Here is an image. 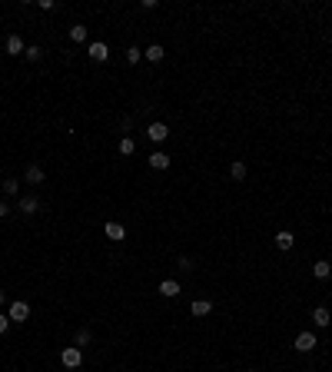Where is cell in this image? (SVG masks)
<instances>
[{
  "instance_id": "obj_1",
  "label": "cell",
  "mask_w": 332,
  "mask_h": 372,
  "mask_svg": "<svg viewBox=\"0 0 332 372\" xmlns=\"http://www.w3.org/2000/svg\"><path fill=\"white\" fill-rule=\"evenodd\" d=\"M60 362H63L67 369H76V366L83 362V349H76V346H67V349L60 353Z\"/></svg>"
},
{
  "instance_id": "obj_2",
  "label": "cell",
  "mask_w": 332,
  "mask_h": 372,
  "mask_svg": "<svg viewBox=\"0 0 332 372\" xmlns=\"http://www.w3.org/2000/svg\"><path fill=\"white\" fill-rule=\"evenodd\" d=\"M7 316H10V322H27V319H30V306H27L24 299H17V303H10Z\"/></svg>"
},
{
  "instance_id": "obj_3",
  "label": "cell",
  "mask_w": 332,
  "mask_h": 372,
  "mask_svg": "<svg viewBox=\"0 0 332 372\" xmlns=\"http://www.w3.org/2000/svg\"><path fill=\"white\" fill-rule=\"evenodd\" d=\"M146 136H150L153 143H166L169 126H166V123H150V126H146Z\"/></svg>"
},
{
  "instance_id": "obj_4",
  "label": "cell",
  "mask_w": 332,
  "mask_h": 372,
  "mask_svg": "<svg viewBox=\"0 0 332 372\" xmlns=\"http://www.w3.org/2000/svg\"><path fill=\"white\" fill-rule=\"evenodd\" d=\"M24 180H27V183H30V186H37V183H44V180H47V173H44V166H37V163H30V166H27V170H24Z\"/></svg>"
},
{
  "instance_id": "obj_5",
  "label": "cell",
  "mask_w": 332,
  "mask_h": 372,
  "mask_svg": "<svg viewBox=\"0 0 332 372\" xmlns=\"http://www.w3.org/2000/svg\"><path fill=\"white\" fill-rule=\"evenodd\" d=\"M24 50H27V44L17 37V33H10V37H7V53H10V57H24Z\"/></svg>"
},
{
  "instance_id": "obj_6",
  "label": "cell",
  "mask_w": 332,
  "mask_h": 372,
  "mask_svg": "<svg viewBox=\"0 0 332 372\" xmlns=\"http://www.w3.org/2000/svg\"><path fill=\"white\" fill-rule=\"evenodd\" d=\"M17 209H20V213H27V216H33L40 209V200H37V196H20Z\"/></svg>"
},
{
  "instance_id": "obj_7",
  "label": "cell",
  "mask_w": 332,
  "mask_h": 372,
  "mask_svg": "<svg viewBox=\"0 0 332 372\" xmlns=\"http://www.w3.org/2000/svg\"><path fill=\"white\" fill-rule=\"evenodd\" d=\"M296 349H299V353H313L316 349V336L313 332H299L296 336Z\"/></svg>"
},
{
  "instance_id": "obj_8",
  "label": "cell",
  "mask_w": 332,
  "mask_h": 372,
  "mask_svg": "<svg viewBox=\"0 0 332 372\" xmlns=\"http://www.w3.org/2000/svg\"><path fill=\"white\" fill-rule=\"evenodd\" d=\"M272 243H276L279 249H292V246H296V236L289 233V229H279V233L272 236Z\"/></svg>"
},
{
  "instance_id": "obj_9",
  "label": "cell",
  "mask_w": 332,
  "mask_h": 372,
  "mask_svg": "<svg viewBox=\"0 0 332 372\" xmlns=\"http://www.w3.org/2000/svg\"><path fill=\"white\" fill-rule=\"evenodd\" d=\"M90 60H96V63H103V60H107L110 57V50H107V44H100V40H96V44H90Z\"/></svg>"
},
{
  "instance_id": "obj_10",
  "label": "cell",
  "mask_w": 332,
  "mask_h": 372,
  "mask_svg": "<svg viewBox=\"0 0 332 372\" xmlns=\"http://www.w3.org/2000/svg\"><path fill=\"white\" fill-rule=\"evenodd\" d=\"M103 233H107V236H110V240H113V243H120V240H126V229H123V226H120V223H113V220L107 223V226H103Z\"/></svg>"
},
{
  "instance_id": "obj_11",
  "label": "cell",
  "mask_w": 332,
  "mask_h": 372,
  "mask_svg": "<svg viewBox=\"0 0 332 372\" xmlns=\"http://www.w3.org/2000/svg\"><path fill=\"white\" fill-rule=\"evenodd\" d=\"M143 57H146V60H150V63H160V60H163V57H166V50H163V44H150V47H146V50H143Z\"/></svg>"
},
{
  "instance_id": "obj_12",
  "label": "cell",
  "mask_w": 332,
  "mask_h": 372,
  "mask_svg": "<svg viewBox=\"0 0 332 372\" xmlns=\"http://www.w3.org/2000/svg\"><path fill=\"white\" fill-rule=\"evenodd\" d=\"M313 322H316L319 329H326L329 322H332V316H329V309H326V306H316V309H313Z\"/></svg>"
},
{
  "instance_id": "obj_13",
  "label": "cell",
  "mask_w": 332,
  "mask_h": 372,
  "mask_svg": "<svg viewBox=\"0 0 332 372\" xmlns=\"http://www.w3.org/2000/svg\"><path fill=\"white\" fill-rule=\"evenodd\" d=\"M160 296H166V299L180 296V283H176V279H163V283H160Z\"/></svg>"
},
{
  "instance_id": "obj_14",
  "label": "cell",
  "mask_w": 332,
  "mask_h": 372,
  "mask_svg": "<svg viewBox=\"0 0 332 372\" xmlns=\"http://www.w3.org/2000/svg\"><path fill=\"white\" fill-rule=\"evenodd\" d=\"M150 166H153V170H169V156H166L163 150L150 153Z\"/></svg>"
},
{
  "instance_id": "obj_15",
  "label": "cell",
  "mask_w": 332,
  "mask_h": 372,
  "mask_svg": "<svg viewBox=\"0 0 332 372\" xmlns=\"http://www.w3.org/2000/svg\"><path fill=\"white\" fill-rule=\"evenodd\" d=\"M189 312H193V316H209V312H213V303H209V299H193Z\"/></svg>"
},
{
  "instance_id": "obj_16",
  "label": "cell",
  "mask_w": 332,
  "mask_h": 372,
  "mask_svg": "<svg viewBox=\"0 0 332 372\" xmlns=\"http://www.w3.org/2000/svg\"><path fill=\"white\" fill-rule=\"evenodd\" d=\"M313 276L316 279H329L332 276V266L326 263V259H319V263H313Z\"/></svg>"
},
{
  "instance_id": "obj_17",
  "label": "cell",
  "mask_w": 332,
  "mask_h": 372,
  "mask_svg": "<svg viewBox=\"0 0 332 372\" xmlns=\"http://www.w3.org/2000/svg\"><path fill=\"white\" fill-rule=\"evenodd\" d=\"M70 40H73V44H87V27L73 24V27H70Z\"/></svg>"
},
{
  "instance_id": "obj_18",
  "label": "cell",
  "mask_w": 332,
  "mask_h": 372,
  "mask_svg": "<svg viewBox=\"0 0 332 372\" xmlns=\"http://www.w3.org/2000/svg\"><path fill=\"white\" fill-rule=\"evenodd\" d=\"M93 342V332L90 329H76V349H87Z\"/></svg>"
},
{
  "instance_id": "obj_19",
  "label": "cell",
  "mask_w": 332,
  "mask_h": 372,
  "mask_svg": "<svg viewBox=\"0 0 332 372\" xmlns=\"http://www.w3.org/2000/svg\"><path fill=\"white\" fill-rule=\"evenodd\" d=\"M229 177H232V180H246V163H243V160H232Z\"/></svg>"
},
{
  "instance_id": "obj_20",
  "label": "cell",
  "mask_w": 332,
  "mask_h": 372,
  "mask_svg": "<svg viewBox=\"0 0 332 372\" xmlns=\"http://www.w3.org/2000/svg\"><path fill=\"white\" fill-rule=\"evenodd\" d=\"M120 153H123V156L136 153V140H133V136H123V140H120Z\"/></svg>"
},
{
  "instance_id": "obj_21",
  "label": "cell",
  "mask_w": 332,
  "mask_h": 372,
  "mask_svg": "<svg viewBox=\"0 0 332 372\" xmlns=\"http://www.w3.org/2000/svg\"><path fill=\"white\" fill-rule=\"evenodd\" d=\"M24 57H27V60H30V63H37L40 57H44V47H37V44H30V47H27V50H24Z\"/></svg>"
},
{
  "instance_id": "obj_22",
  "label": "cell",
  "mask_w": 332,
  "mask_h": 372,
  "mask_svg": "<svg viewBox=\"0 0 332 372\" xmlns=\"http://www.w3.org/2000/svg\"><path fill=\"white\" fill-rule=\"evenodd\" d=\"M4 193L7 196H17L20 193V180H4Z\"/></svg>"
},
{
  "instance_id": "obj_23",
  "label": "cell",
  "mask_w": 332,
  "mask_h": 372,
  "mask_svg": "<svg viewBox=\"0 0 332 372\" xmlns=\"http://www.w3.org/2000/svg\"><path fill=\"white\" fill-rule=\"evenodd\" d=\"M140 57H143V53H140V47H130V50H126V63H130V67H136Z\"/></svg>"
},
{
  "instance_id": "obj_24",
  "label": "cell",
  "mask_w": 332,
  "mask_h": 372,
  "mask_svg": "<svg viewBox=\"0 0 332 372\" xmlns=\"http://www.w3.org/2000/svg\"><path fill=\"white\" fill-rule=\"evenodd\" d=\"M176 266H180L183 272H193V259H189V256H180V259H176Z\"/></svg>"
},
{
  "instance_id": "obj_25",
  "label": "cell",
  "mask_w": 332,
  "mask_h": 372,
  "mask_svg": "<svg viewBox=\"0 0 332 372\" xmlns=\"http://www.w3.org/2000/svg\"><path fill=\"white\" fill-rule=\"evenodd\" d=\"M7 326H10V316H7V312H0V336L7 332Z\"/></svg>"
},
{
  "instance_id": "obj_26",
  "label": "cell",
  "mask_w": 332,
  "mask_h": 372,
  "mask_svg": "<svg viewBox=\"0 0 332 372\" xmlns=\"http://www.w3.org/2000/svg\"><path fill=\"white\" fill-rule=\"evenodd\" d=\"M4 216H10V206H7V203L0 200V220H4Z\"/></svg>"
},
{
  "instance_id": "obj_27",
  "label": "cell",
  "mask_w": 332,
  "mask_h": 372,
  "mask_svg": "<svg viewBox=\"0 0 332 372\" xmlns=\"http://www.w3.org/2000/svg\"><path fill=\"white\" fill-rule=\"evenodd\" d=\"M4 303H7V292H4V289H0V306H4Z\"/></svg>"
},
{
  "instance_id": "obj_28",
  "label": "cell",
  "mask_w": 332,
  "mask_h": 372,
  "mask_svg": "<svg viewBox=\"0 0 332 372\" xmlns=\"http://www.w3.org/2000/svg\"><path fill=\"white\" fill-rule=\"evenodd\" d=\"M249 372H256V369H249Z\"/></svg>"
},
{
  "instance_id": "obj_29",
  "label": "cell",
  "mask_w": 332,
  "mask_h": 372,
  "mask_svg": "<svg viewBox=\"0 0 332 372\" xmlns=\"http://www.w3.org/2000/svg\"><path fill=\"white\" fill-rule=\"evenodd\" d=\"M309 372H316V369H309Z\"/></svg>"
}]
</instances>
